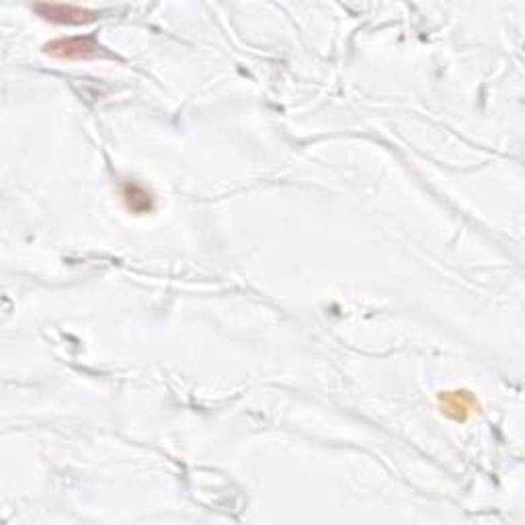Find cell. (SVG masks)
Instances as JSON below:
<instances>
[{
    "label": "cell",
    "instance_id": "6da1fadb",
    "mask_svg": "<svg viewBox=\"0 0 525 525\" xmlns=\"http://www.w3.org/2000/svg\"><path fill=\"white\" fill-rule=\"evenodd\" d=\"M52 47H62L64 52L58 54L62 58H89V56H95V50H98L97 45L93 43V39H68V41H60Z\"/></svg>",
    "mask_w": 525,
    "mask_h": 525
}]
</instances>
